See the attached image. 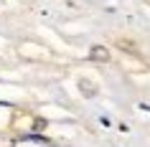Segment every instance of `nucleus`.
Instances as JSON below:
<instances>
[{
	"label": "nucleus",
	"instance_id": "20e7f679",
	"mask_svg": "<svg viewBox=\"0 0 150 147\" xmlns=\"http://www.w3.org/2000/svg\"><path fill=\"white\" fill-rule=\"evenodd\" d=\"M140 109H145V112H150V104H140Z\"/></svg>",
	"mask_w": 150,
	"mask_h": 147
},
{
	"label": "nucleus",
	"instance_id": "f257e3e1",
	"mask_svg": "<svg viewBox=\"0 0 150 147\" xmlns=\"http://www.w3.org/2000/svg\"><path fill=\"white\" fill-rule=\"evenodd\" d=\"M13 147H54V142L43 134H25V137L13 139Z\"/></svg>",
	"mask_w": 150,
	"mask_h": 147
},
{
	"label": "nucleus",
	"instance_id": "7ed1b4c3",
	"mask_svg": "<svg viewBox=\"0 0 150 147\" xmlns=\"http://www.w3.org/2000/svg\"><path fill=\"white\" fill-rule=\"evenodd\" d=\"M79 89H81V91H84V94H87V96H94V94H97V86L87 84L84 79H81V81H79Z\"/></svg>",
	"mask_w": 150,
	"mask_h": 147
},
{
	"label": "nucleus",
	"instance_id": "f03ea898",
	"mask_svg": "<svg viewBox=\"0 0 150 147\" xmlns=\"http://www.w3.org/2000/svg\"><path fill=\"white\" fill-rule=\"evenodd\" d=\"M89 58H92V61H99V63L110 61V48H104V46H92V48H89Z\"/></svg>",
	"mask_w": 150,
	"mask_h": 147
}]
</instances>
